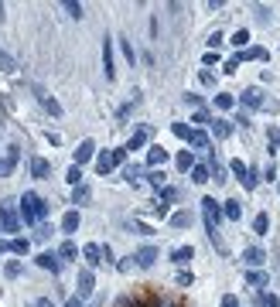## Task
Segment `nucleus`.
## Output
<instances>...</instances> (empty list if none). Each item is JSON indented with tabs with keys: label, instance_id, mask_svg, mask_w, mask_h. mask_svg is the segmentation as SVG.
I'll use <instances>...</instances> for the list:
<instances>
[{
	"label": "nucleus",
	"instance_id": "obj_1",
	"mask_svg": "<svg viewBox=\"0 0 280 307\" xmlns=\"http://www.w3.org/2000/svg\"><path fill=\"white\" fill-rule=\"evenodd\" d=\"M21 215H24V222H41L48 215V202L34 191H24L21 194Z\"/></svg>",
	"mask_w": 280,
	"mask_h": 307
},
{
	"label": "nucleus",
	"instance_id": "obj_2",
	"mask_svg": "<svg viewBox=\"0 0 280 307\" xmlns=\"http://www.w3.org/2000/svg\"><path fill=\"white\" fill-rule=\"evenodd\" d=\"M0 226H4V232H17V229H21V222H17V215H14L11 205L0 208Z\"/></svg>",
	"mask_w": 280,
	"mask_h": 307
},
{
	"label": "nucleus",
	"instance_id": "obj_3",
	"mask_svg": "<svg viewBox=\"0 0 280 307\" xmlns=\"http://www.w3.org/2000/svg\"><path fill=\"white\" fill-rule=\"evenodd\" d=\"M92 284H96L92 270H79V297H82V300H86V297L92 294Z\"/></svg>",
	"mask_w": 280,
	"mask_h": 307
},
{
	"label": "nucleus",
	"instance_id": "obj_4",
	"mask_svg": "<svg viewBox=\"0 0 280 307\" xmlns=\"http://www.w3.org/2000/svg\"><path fill=\"white\" fill-rule=\"evenodd\" d=\"M243 102H246L249 109H260V106H263V92H260V86H249V89H243Z\"/></svg>",
	"mask_w": 280,
	"mask_h": 307
},
{
	"label": "nucleus",
	"instance_id": "obj_5",
	"mask_svg": "<svg viewBox=\"0 0 280 307\" xmlns=\"http://www.w3.org/2000/svg\"><path fill=\"white\" fill-rule=\"evenodd\" d=\"M38 266H41V270H52V273H58V266H62V260H58V253H41V256H38Z\"/></svg>",
	"mask_w": 280,
	"mask_h": 307
},
{
	"label": "nucleus",
	"instance_id": "obj_6",
	"mask_svg": "<svg viewBox=\"0 0 280 307\" xmlns=\"http://www.w3.org/2000/svg\"><path fill=\"white\" fill-rule=\"evenodd\" d=\"M92 154H96V144H92V140H82V144H79V150H75V164L82 168V164H86Z\"/></svg>",
	"mask_w": 280,
	"mask_h": 307
},
{
	"label": "nucleus",
	"instance_id": "obj_7",
	"mask_svg": "<svg viewBox=\"0 0 280 307\" xmlns=\"http://www.w3.org/2000/svg\"><path fill=\"white\" fill-rule=\"evenodd\" d=\"M103 68H106V79H113V41L103 38Z\"/></svg>",
	"mask_w": 280,
	"mask_h": 307
},
{
	"label": "nucleus",
	"instance_id": "obj_8",
	"mask_svg": "<svg viewBox=\"0 0 280 307\" xmlns=\"http://www.w3.org/2000/svg\"><path fill=\"white\" fill-rule=\"evenodd\" d=\"M34 92H38V99H41V106H45L48 113H52V116H62V106H58V99H52L45 89H34Z\"/></svg>",
	"mask_w": 280,
	"mask_h": 307
},
{
	"label": "nucleus",
	"instance_id": "obj_9",
	"mask_svg": "<svg viewBox=\"0 0 280 307\" xmlns=\"http://www.w3.org/2000/svg\"><path fill=\"white\" fill-rule=\"evenodd\" d=\"M134 260H137V266H144V270H147V266H154V260H157V249H154V246H144V249L137 253Z\"/></svg>",
	"mask_w": 280,
	"mask_h": 307
},
{
	"label": "nucleus",
	"instance_id": "obj_10",
	"mask_svg": "<svg viewBox=\"0 0 280 307\" xmlns=\"http://www.w3.org/2000/svg\"><path fill=\"white\" fill-rule=\"evenodd\" d=\"M243 260H246L249 266H260V263L267 260V253L260 249V246H246V249H243Z\"/></svg>",
	"mask_w": 280,
	"mask_h": 307
},
{
	"label": "nucleus",
	"instance_id": "obj_11",
	"mask_svg": "<svg viewBox=\"0 0 280 307\" xmlns=\"http://www.w3.org/2000/svg\"><path fill=\"white\" fill-rule=\"evenodd\" d=\"M82 256H86V263H89V266H99V263H103V246L89 242V246L82 249Z\"/></svg>",
	"mask_w": 280,
	"mask_h": 307
},
{
	"label": "nucleus",
	"instance_id": "obj_12",
	"mask_svg": "<svg viewBox=\"0 0 280 307\" xmlns=\"http://www.w3.org/2000/svg\"><path fill=\"white\" fill-rule=\"evenodd\" d=\"M191 181H195V184L212 181V168H205V164H195V168H191Z\"/></svg>",
	"mask_w": 280,
	"mask_h": 307
},
{
	"label": "nucleus",
	"instance_id": "obj_13",
	"mask_svg": "<svg viewBox=\"0 0 280 307\" xmlns=\"http://www.w3.org/2000/svg\"><path fill=\"white\" fill-rule=\"evenodd\" d=\"M164 160H168V150L164 147H150V154H147V168L154 171L157 164H164Z\"/></svg>",
	"mask_w": 280,
	"mask_h": 307
},
{
	"label": "nucleus",
	"instance_id": "obj_14",
	"mask_svg": "<svg viewBox=\"0 0 280 307\" xmlns=\"http://www.w3.org/2000/svg\"><path fill=\"white\" fill-rule=\"evenodd\" d=\"M191 256H195V249H191V246H178V249L171 253V263H178V266H185V263L191 260Z\"/></svg>",
	"mask_w": 280,
	"mask_h": 307
},
{
	"label": "nucleus",
	"instance_id": "obj_15",
	"mask_svg": "<svg viewBox=\"0 0 280 307\" xmlns=\"http://www.w3.org/2000/svg\"><path fill=\"white\" fill-rule=\"evenodd\" d=\"M267 229H270V215L260 212V215L253 218V232H257V236H267Z\"/></svg>",
	"mask_w": 280,
	"mask_h": 307
},
{
	"label": "nucleus",
	"instance_id": "obj_16",
	"mask_svg": "<svg viewBox=\"0 0 280 307\" xmlns=\"http://www.w3.org/2000/svg\"><path fill=\"white\" fill-rule=\"evenodd\" d=\"M212 130H215V136H219V140L233 136V123H229V120H215V123H212Z\"/></svg>",
	"mask_w": 280,
	"mask_h": 307
},
{
	"label": "nucleus",
	"instance_id": "obj_17",
	"mask_svg": "<svg viewBox=\"0 0 280 307\" xmlns=\"http://www.w3.org/2000/svg\"><path fill=\"white\" fill-rule=\"evenodd\" d=\"M79 229V212H65L62 215V232H75Z\"/></svg>",
	"mask_w": 280,
	"mask_h": 307
},
{
	"label": "nucleus",
	"instance_id": "obj_18",
	"mask_svg": "<svg viewBox=\"0 0 280 307\" xmlns=\"http://www.w3.org/2000/svg\"><path fill=\"white\" fill-rule=\"evenodd\" d=\"M144 144H147V130H137V133L126 140V150H140Z\"/></svg>",
	"mask_w": 280,
	"mask_h": 307
},
{
	"label": "nucleus",
	"instance_id": "obj_19",
	"mask_svg": "<svg viewBox=\"0 0 280 307\" xmlns=\"http://www.w3.org/2000/svg\"><path fill=\"white\" fill-rule=\"evenodd\" d=\"M89 198H92V191H89V188H86V184H79L75 191H72V205H86V202H89Z\"/></svg>",
	"mask_w": 280,
	"mask_h": 307
},
{
	"label": "nucleus",
	"instance_id": "obj_20",
	"mask_svg": "<svg viewBox=\"0 0 280 307\" xmlns=\"http://www.w3.org/2000/svg\"><path fill=\"white\" fill-rule=\"evenodd\" d=\"M96 171H99V174H110L113 171V154H99V157H96Z\"/></svg>",
	"mask_w": 280,
	"mask_h": 307
},
{
	"label": "nucleus",
	"instance_id": "obj_21",
	"mask_svg": "<svg viewBox=\"0 0 280 307\" xmlns=\"http://www.w3.org/2000/svg\"><path fill=\"white\" fill-rule=\"evenodd\" d=\"M28 249H31V242H28V239H17V236L11 239V253H14V256H24Z\"/></svg>",
	"mask_w": 280,
	"mask_h": 307
},
{
	"label": "nucleus",
	"instance_id": "obj_22",
	"mask_svg": "<svg viewBox=\"0 0 280 307\" xmlns=\"http://www.w3.org/2000/svg\"><path fill=\"white\" fill-rule=\"evenodd\" d=\"M31 174H34V178H48V160L34 157V160H31Z\"/></svg>",
	"mask_w": 280,
	"mask_h": 307
},
{
	"label": "nucleus",
	"instance_id": "obj_23",
	"mask_svg": "<svg viewBox=\"0 0 280 307\" xmlns=\"http://www.w3.org/2000/svg\"><path fill=\"white\" fill-rule=\"evenodd\" d=\"M239 215H243V205H239V202H225V218L239 222Z\"/></svg>",
	"mask_w": 280,
	"mask_h": 307
},
{
	"label": "nucleus",
	"instance_id": "obj_24",
	"mask_svg": "<svg viewBox=\"0 0 280 307\" xmlns=\"http://www.w3.org/2000/svg\"><path fill=\"white\" fill-rule=\"evenodd\" d=\"M58 256H62V260H75V256H79V246H75V242H62Z\"/></svg>",
	"mask_w": 280,
	"mask_h": 307
},
{
	"label": "nucleus",
	"instance_id": "obj_25",
	"mask_svg": "<svg viewBox=\"0 0 280 307\" xmlns=\"http://www.w3.org/2000/svg\"><path fill=\"white\" fill-rule=\"evenodd\" d=\"M257 58H267V51H263V48H246V51L239 55V62H257Z\"/></svg>",
	"mask_w": 280,
	"mask_h": 307
},
{
	"label": "nucleus",
	"instance_id": "obj_26",
	"mask_svg": "<svg viewBox=\"0 0 280 307\" xmlns=\"http://www.w3.org/2000/svg\"><path fill=\"white\" fill-rule=\"evenodd\" d=\"M171 130H174V136H181V140H188V144H191V136H195V130H191V126H185V123H174Z\"/></svg>",
	"mask_w": 280,
	"mask_h": 307
},
{
	"label": "nucleus",
	"instance_id": "obj_27",
	"mask_svg": "<svg viewBox=\"0 0 280 307\" xmlns=\"http://www.w3.org/2000/svg\"><path fill=\"white\" fill-rule=\"evenodd\" d=\"M0 68H4V72H17V62H14L4 48H0Z\"/></svg>",
	"mask_w": 280,
	"mask_h": 307
},
{
	"label": "nucleus",
	"instance_id": "obj_28",
	"mask_svg": "<svg viewBox=\"0 0 280 307\" xmlns=\"http://www.w3.org/2000/svg\"><path fill=\"white\" fill-rule=\"evenodd\" d=\"M215 106H219V109H233L236 99L229 96V92H219V96H215Z\"/></svg>",
	"mask_w": 280,
	"mask_h": 307
},
{
	"label": "nucleus",
	"instance_id": "obj_29",
	"mask_svg": "<svg viewBox=\"0 0 280 307\" xmlns=\"http://www.w3.org/2000/svg\"><path fill=\"white\" fill-rule=\"evenodd\" d=\"M188 222H191L188 212H174V215H171V226H174V229H185Z\"/></svg>",
	"mask_w": 280,
	"mask_h": 307
},
{
	"label": "nucleus",
	"instance_id": "obj_30",
	"mask_svg": "<svg viewBox=\"0 0 280 307\" xmlns=\"http://www.w3.org/2000/svg\"><path fill=\"white\" fill-rule=\"evenodd\" d=\"M178 168H181V171L195 168V157H191V150H181V154H178Z\"/></svg>",
	"mask_w": 280,
	"mask_h": 307
},
{
	"label": "nucleus",
	"instance_id": "obj_31",
	"mask_svg": "<svg viewBox=\"0 0 280 307\" xmlns=\"http://www.w3.org/2000/svg\"><path fill=\"white\" fill-rule=\"evenodd\" d=\"M65 181H68V184H75V188H79V181H82V168H79V164H72V168H68Z\"/></svg>",
	"mask_w": 280,
	"mask_h": 307
},
{
	"label": "nucleus",
	"instance_id": "obj_32",
	"mask_svg": "<svg viewBox=\"0 0 280 307\" xmlns=\"http://www.w3.org/2000/svg\"><path fill=\"white\" fill-rule=\"evenodd\" d=\"M229 168H233V174H236V178H239V181H246L249 168H246V164H243V160H233V164H229Z\"/></svg>",
	"mask_w": 280,
	"mask_h": 307
},
{
	"label": "nucleus",
	"instance_id": "obj_33",
	"mask_svg": "<svg viewBox=\"0 0 280 307\" xmlns=\"http://www.w3.org/2000/svg\"><path fill=\"white\" fill-rule=\"evenodd\" d=\"M246 280H249L253 287H263V284H267V273H260V270H249V273H246Z\"/></svg>",
	"mask_w": 280,
	"mask_h": 307
},
{
	"label": "nucleus",
	"instance_id": "obj_34",
	"mask_svg": "<svg viewBox=\"0 0 280 307\" xmlns=\"http://www.w3.org/2000/svg\"><path fill=\"white\" fill-rule=\"evenodd\" d=\"M246 41H249V31H246V27H239V31L233 34V45H236V48H243Z\"/></svg>",
	"mask_w": 280,
	"mask_h": 307
},
{
	"label": "nucleus",
	"instance_id": "obj_35",
	"mask_svg": "<svg viewBox=\"0 0 280 307\" xmlns=\"http://www.w3.org/2000/svg\"><path fill=\"white\" fill-rule=\"evenodd\" d=\"M212 178H215V184H222V181H225V168L219 164V160H212Z\"/></svg>",
	"mask_w": 280,
	"mask_h": 307
},
{
	"label": "nucleus",
	"instance_id": "obj_36",
	"mask_svg": "<svg viewBox=\"0 0 280 307\" xmlns=\"http://www.w3.org/2000/svg\"><path fill=\"white\" fill-rule=\"evenodd\" d=\"M191 147L205 150V147H209V136H205V133H198V130H195V136H191Z\"/></svg>",
	"mask_w": 280,
	"mask_h": 307
},
{
	"label": "nucleus",
	"instance_id": "obj_37",
	"mask_svg": "<svg viewBox=\"0 0 280 307\" xmlns=\"http://www.w3.org/2000/svg\"><path fill=\"white\" fill-rule=\"evenodd\" d=\"M120 48H123L126 62H130V65H134V62H137V51H134V45H130V41H120Z\"/></svg>",
	"mask_w": 280,
	"mask_h": 307
},
{
	"label": "nucleus",
	"instance_id": "obj_38",
	"mask_svg": "<svg viewBox=\"0 0 280 307\" xmlns=\"http://www.w3.org/2000/svg\"><path fill=\"white\" fill-rule=\"evenodd\" d=\"M257 184H260L257 171H249V174H246V181H243V188H246V191H253V188H257Z\"/></svg>",
	"mask_w": 280,
	"mask_h": 307
},
{
	"label": "nucleus",
	"instance_id": "obj_39",
	"mask_svg": "<svg viewBox=\"0 0 280 307\" xmlns=\"http://www.w3.org/2000/svg\"><path fill=\"white\" fill-rule=\"evenodd\" d=\"M4 273H7V276H21V263H17V260H11L7 266H4Z\"/></svg>",
	"mask_w": 280,
	"mask_h": 307
},
{
	"label": "nucleus",
	"instance_id": "obj_40",
	"mask_svg": "<svg viewBox=\"0 0 280 307\" xmlns=\"http://www.w3.org/2000/svg\"><path fill=\"white\" fill-rule=\"evenodd\" d=\"M123 178H126V181H130V184H134L137 178H140V168H137V164H130V168L123 171Z\"/></svg>",
	"mask_w": 280,
	"mask_h": 307
},
{
	"label": "nucleus",
	"instance_id": "obj_41",
	"mask_svg": "<svg viewBox=\"0 0 280 307\" xmlns=\"http://www.w3.org/2000/svg\"><path fill=\"white\" fill-rule=\"evenodd\" d=\"M260 304H263V307H280V300L273 294H260Z\"/></svg>",
	"mask_w": 280,
	"mask_h": 307
},
{
	"label": "nucleus",
	"instance_id": "obj_42",
	"mask_svg": "<svg viewBox=\"0 0 280 307\" xmlns=\"http://www.w3.org/2000/svg\"><path fill=\"white\" fill-rule=\"evenodd\" d=\"M191 280H195V276H191V270H181L178 273V287H191Z\"/></svg>",
	"mask_w": 280,
	"mask_h": 307
},
{
	"label": "nucleus",
	"instance_id": "obj_43",
	"mask_svg": "<svg viewBox=\"0 0 280 307\" xmlns=\"http://www.w3.org/2000/svg\"><path fill=\"white\" fill-rule=\"evenodd\" d=\"M65 11L72 14V17H82V4H75V0H68V4H65Z\"/></svg>",
	"mask_w": 280,
	"mask_h": 307
},
{
	"label": "nucleus",
	"instance_id": "obj_44",
	"mask_svg": "<svg viewBox=\"0 0 280 307\" xmlns=\"http://www.w3.org/2000/svg\"><path fill=\"white\" fill-rule=\"evenodd\" d=\"M147 178H150V184H154V188H161V184H164V174H161V171H150Z\"/></svg>",
	"mask_w": 280,
	"mask_h": 307
},
{
	"label": "nucleus",
	"instance_id": "obj_45",
	"mask_svg": "<svg viewBox=\"0 0 280 307\" xmlns=\"http://www.w3.org/2000/svg\"><path fill=\"white\" fill-rule=\"evenodd\" d=\"M174 198H178L174 188H161V202H174Z\"/></svg>",
	"mask_w": 280,
	"mask_h": 307
},
{
	"label": "nucleus",
	"instance_id": "obj_46",
	"mask_svg": "<svg viewBox=\"0 0 280 307\" xmlns=\"http://www.w3.org/2000/svg\"><path fill=\"white\" fill-rule=\"evenodd\" d=\"M110 154H113V168H116V164H123V160H126V147H123V150H110Z\"/></svg>",
	"mask_w": 280,
	"mask_h": 307
},
{
	"label": "nucleus",
	"instance_id": "obj_47",
	"mask_svg": "<svg viewBox=\"0 0 280 307\" xmlns=\"http://www.w3.org/2000/svg\"><path fill=\"white\" fill-rule=\"evenodd\" d=\"M198 82H202V86H215V75H212V72H209V68H205L202 75H198Z\"/></svg>",
	"mask_w": 280,
	"mask_h": 307
},
{
	"label": "nucleus",
	"instance_id": "obj_48",
	"mask_svg": "<svg viewBox=\"0 0 280 307\" xmlns=\"http://www.w3.org/2000/svg\"><path fill=\"white\" fill-rule=\"evenodd\" d=\"M116 307H140V304H137L134 297H120V300H116Z\"/></svg>",
	"mask_w": 280,
	"mask_h": 307
},
{
	"label": "nucleus",
	"instance_id": "obj_49",
	"mask_svg": "<svg viewBox=\"0 0 280 307\" xmlns=\"http://www.w3.org/2000/svg\"><path fill=\"white\" fill-rule=\"evenodd\" d=\"M150 208H154V212H157V215H161V218L168 215V205H164V202H154V205H150Z\"/></svg>",
	"mask_w": 280,
	"mask_h": 307
},
{
	"label": "nucleus",
	"instance_id": "obj_50",
	"mask_svg": "<svg viewBox=\"0 0 280 307\" xmlns=\"http://www.w3.org/2000/svg\"><path fill=\"white\" fill-rule=\"evenodd\" d=\"M219 41H222V34H219V31L209 34V48H219Z\"/></svg>",
	"mask_w": 280,
	"mask_h": 307
},
{
	"label": "nucleus",
	"instance_id": "obj_51",
	"mask_svg": "<svg viewBox=\"0 0 280 307\" xmlns=\"http://www.w3.org/2000/svg\"><path fill=\"white\" fill-rule=\"evenodd\" d=\"M195 123H212V120H209V113H205V109H198V113H195Z\"/></svg>",
	"mask_w": 280,
	"mask_h": 307
},
{
	"label": "nucleus",
	"instance_id": "obj_52",
	"mask_svg": "<svg viewBox=\"0 0 280 307\" xmlns=\"http://www.w3.org/2000/svg\"><path fill=\"white\" fill-rule=\"evenodd\" d=\"M34 307H55V304H52L48 297H38V300H34Z\"/></svg>",
	"mask_w": 280,
	"mask_h": 307
},
{
	"label": "nucleus",
	"instance_id": "obj_53",
	"mask_svg": "<svg viewBox=\"0 0 280 307\" xmlns=\"http://www.w3.org/2000/svg\"><path fill=\"white\" fill-rule=\"evenodd\" d=\"M11 168H14L11 160H0V174H11Z\"/></svg>",
	"mask_w": 280,
	"mask_h": 307
},
{
	"label": "nucleus",
	"instance_id": "obj_54",
	"mask_svg": "<svg viewBox=\"0 0 280 307\" xmlns=\"http://www.w3.org/2000/svg\"><path fill=\"white\" fill-rule=\"evenodd\" d=\"M65 307H82V297H68V304Z\"/></svg>",
	"mask_w": 280,
	"mask_h": 307
},
{
	"label": "nucleus",
	"instance_id": "obj_55",
	"mask_svg": "<svg viewBox=\"0 0 280 307\" xmlns=\"http://www.w3.org/2000/svg\"><path fill=\"white\" fill-rule=\"evenodd\" d=\"M222 307H239V304H236V297H222Z\"/></svg>",
	"mask_w": 280,
	"mask_h": 307
},
{
	"label": "nucleus",
	"instance_id": "obj_56",
	"mask_svg": "<svg viewBox=\"0 0 280 307\" xmlns=\"http://www.w3.org/2000/svg\"><path fill=\"white\" fill-rule=\"evenodd\" d=\"M161 307H178V304H171V300H164V304H161Z\"/></svg>",
	"mask_w": 280,
	"mask_h": 307
},
{
	"label": "nucleus",
	"instance_id": "obj_57",
	"mask_svg": "<svg viewBox=\"0 0 280 307\" xmlns=\"http://www.w3.org/2000/svg\"><path fill=\"white\" fill-rule=\"evenodd\" d=\"M140 307H154V304H140Z\"/></svg>",
	"mask_w": 280,
	"mask_h": 307
},
{
	"label": "nucleus",
	"instance_id": "obj_58",
	"mask_svg": "<svg viewBox=\"0 0 280 307\" xmlns=\"http://www.w3.org/2000/svg\"><path fill=\"white\" fill-rule=\"evenodd\" d=\"M0 232H4V226H0Z\"/></svg>",
	"mask_w": 280,
	"mask_h": 307
}]
</instances>
